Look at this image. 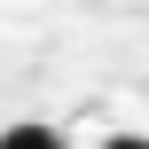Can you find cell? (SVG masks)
Wrapping results in <instances>:
<instances>
[{"label": "cell", "instance_id": "6da1fadb", "mask_svg": "<svg viewBox=\"0 0 149 149\" xmlns=\"http://www.w3.org/2000/svg\"><path fill=\"white\" fill-rule=\"evenodd\" d=\"M0 149H63V134H55V126H31V118H24V126H0Z\"/></svg>", "mask_w": 149, "mask_h": 149}, {"label": "cell", "instance_id": "7a4b0ae2", "mask_svg": "<svg viewBox=\"0 0 149 149\" xmlns=\"http://www.w3.org/2000/svg\"><path fill=\"white\" fill-rule=\"evenodd\" d=\"M102 149H149V134H110Z\"/></svg>", "mask_w": 149, "mask_h": 149}]
</instances>
